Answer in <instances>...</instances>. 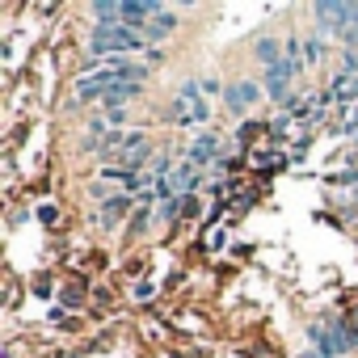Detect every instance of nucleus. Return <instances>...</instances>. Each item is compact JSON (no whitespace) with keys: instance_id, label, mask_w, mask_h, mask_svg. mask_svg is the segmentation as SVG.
<instances>
[{"instance_id":"obj_1","label":"nucleus","mask_w":358,"mask_h":358,"mask_svg":"<svg viewBox=\"0 0 358 358\" xmlns=\"http://www.w3.org/2000/svg\"><path fill=\"white\" fill-rule=\"evenodd\" d=\"M169 118H173L177 127H203V122H211V110H207L203 85L186 80L182 89H177V93H173V101H169Z\"/></svg>"},{"instance_id":"obj_2","label":"nucleus","mask_w":358,"mask_h":358,"mask_svg":"<svg viewBox=\"0 0 358 358\" xmlns=\"http://www.w3.org/2000/svg\"><path fill=\"white\" fill-rule=\"evenodd\" d=\"M148 38L127 30V26H97L93 38H89V55L93 59H114V55H127V51H139Z\"/></svg>"},{"instance_id":"obj_3","label":"nucleus","mask_w":358,"mask_h":358,"mask_svg":"<svg viewBox=\"0 0 358 358\" xmlns=\"http://www.w3.org/2000/svg\"><path fill=\"white\" fill-rule=\"evenodd\" d=\"M295 72H299V68H295L291 59H278L274 68H266V93H270V97H278V101H291V97H287V89H291Z\"/></svg>"},{"instance_id":"obj_4","label":"nucleus","mask_w":358,"mask_h":358,"mask_svg":"<svg viewBox=\"0 0 358 358\" xmlns=\"http://www.w3.org/2000/svg\"><path fill=\"white\" fill-rule=\"evenodd\" d=\"M262 97H266V85H253V80L228 85V110H232V114H245V110H253Z\"/></svg>"},{"instance_id":"obj_5","label":"nucleus","mask_w":358,"mask_h":358,"mask_svg":"<svg viewBox=\"0 0 358 358\" xmlns=\"http://www.w3.org/2000/svg\"><path fill=\"white\" fill-rule=\"evenodd\" d=\"M324 97L329 101H358V72H333Z\"/></svg>"},{"instance_id":"obj_6","label":"nucleus","mask_w":358,"mask_h":358,"mask_svg":"<svg viewBox=\"0 0 358 358\" xmlns=\"http://www.w3.org/2000/svg\"><path fill=\"white\" fill-rule=\"evenodd\" d=\"M173 30H177V13L160 9V13H156V17H152L148 26H143V38H148V43H160V38H169Z\"/></svg>"},{"instance_id":"obj_7","label":"nucleus","mask_w":358,"mask_h":358,"mask_svg":"<svg viewBox=\"0 0 358 358\" xmlns=\"http://www.w3.org/2000/svg\"><path fill=\"white\" fill-rule=\"evenodd\" d=\"M131 97H139V85H135V80H122V85H114V89H110V93L101 97V106H106V110L114 114V110H118L122 101H131Z\"/></svg>"},{"instance_id":"obj_8","label":"nucleus","mask_w":358,"mask_h":358,"mask_svg":"<svg viewBox=\"0 0 358 358\" xmlns=\"http://www.w3.org/2000/svg\"><path fill=\"white\" fill-rule=\"evenodd\" d=\"M215 156V135H199L194 143H190V169H199V164H207Z\"/></svg>"},{"instance_id":"obj_9","label":"nucleus","mask_w":358,"mask_h":358,"mask_svg":"<svg viewBox=\"0 0 358 358\" xmlns=\"http://www.w3.org/2000/svg\"><path fill=\"white\" fill-rule=\"evenodd\" d=\"M253 59L266 64V68H274V64L282 59V55H278V38H257V43H253Z\"/></svg>"},{"instance_id":"obj_10","label":"nucleus","mask_w":358,"mask_h":358,"mask_svg":"<svg viewBox=\"0 0 358 358\" xmlns=\"http://www.w3.org/2000/svg\"><path fill=\"white\" fill-rule=\"evenodd\" d=\"M182 211H186V207H177L173 199H169V203H160V220H164V224H173V220L182 215Z\"/></svg>"},{"instance_id":"obj_11","label":"nucleus","mask_w":358,"mask_h":358,"mask_svg":"<svg viewBox=\"0 0 358 358\" xmlns=\"http://www.w3.org/2000/svg\"><path fill=\"white\" fill-rule=\"evenodd\" d=\"M122 207H127V199H114V203H106L101 220H118V215H122Z\"/></svg>"},{"instance_id":"obj_12","label":"nucleus","mask_w":358,"mask_h":358,"mask_svg":"<svg viewBox=\"0 0 358 358\" xmlns=\"http://www.w3.org/2000/svg\"><path fill=\"white\" fill-rule=\"evenodd\" d=\"M282 51H287V55H282V59H291V64H295V68H299V43H295V38H287V47H282Z\"/></svg>"},{"instance_id":"obj_13","label":"nucleus","mask_w":358,"mask_h":358,"mask_svg":"<svg viewBox=\"0 0 358 358\" xmlns=\"http://www.w3.org/2000/svg\"><path fill=\"white\" fill-rule=\"evenodd\" d=\"M55 215H59V211H55L51 203H47V207H38V220H43V224H55Z\"/></svg>"},{"instance_id":"obj_14","label":"nucleus","mask_w":358,"mask_h":358,"mask_svg":"<svg viewBox=\"0 0 358 358\" xmlns=\"http://www.w3.org/2000/svg\"><path fill=\"white\" fill-rule=\"evenodd\" d=\"M308 59H312V64L320 59V38H308Z\"/></svg>"},{"instance_id":"obj_15","label":"nucleus","mask_w":358,"mask_h":358,"mask_svg":"<svg viewBox=\"0 0 358 358\" xmlns=\"http://www.w3.org/2000/svg\"><path fill=\"white\" fill-rule=\"evenodd\" d=\"M143 224H148V211H139V215L131 220V232H143Z\"/></svg>"},{"instance_id":"obj_16","label":"nucleus","mask_w":358,"mask_h":358,"mask_svg":"<svg viewBox=\"0 0 358 358\" xmlns=\"http://www.w3.org/2000/svg\"><path fill=\"white\" fill-rule=\"evenodd\" d=\"M152 291H156L152 282H139V287H135V295H139V299H152Z\"/></svg>"},{"instance_id":"obj_17","label":"nucleus","mask_w":358,"mask_h":358,"mask_svg":"<svg viewBox=\"0 0 358 358\" xmlns=\"http://www.w3.org/2000/svg\"><path fill=\"white\" fill-rule=\"evenodd\" d=\"M345 131H350V135H354V131H358V114H354V118H350V122H345Z\"/></svg>"},{"instance_id":"obj_18","label":"nucleus","mask_w":358,"mask_h":358,"mask_svg":"<svg viewBox=\"0 0 358 358\" xmlns=\"http://www.w3.org/2000/svg\"><path fill=\"white\" fill-rule=\"evenodd\" d=\"M354 320H358V312H354Z\"/></svg>"}]
</instances>
